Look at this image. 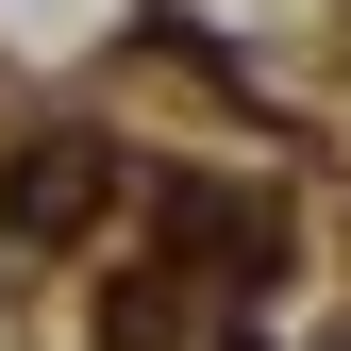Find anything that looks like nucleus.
Listing matches in <instances>:
<instances>
[{"label": "nucleus", "instance_id": "1", "mask_svg": "<svg viewBox=\"0 0 351 351\" xmlns=\"http://www.w3.org/2000/svg\"><path fill=\"white\" fill-rule=\"evenodd\" d=\"M151 217L201 251V285H217V301H268V285H285V251H301V217H285L268 184H201V167H167Z\"/></svg>", "mask_w": 351, "mask_h": 351}, {"label": "nucleus", "instance_id": "2", "mask_svg": "<svg viewBox=\"0 0 351 351\" xmlns=\"http://www.w3.org/2000/svg\"><path fill=\"white\" fill-rule=\"evenodd\" d=\"M84 201H101V151H34L17 184H0V217H17V234H67Z\"/></svg>", "mask_w": 351, "mask_h": 351}, {"label": "nucleus", "instance_id": "3", "mask_svg": "<svg viewBox=\"0 0 351 351\" xmlns=\"http://www.w3.org/2000/svg\"><path fill=\"white\" fill-rule=\"evenodd\" d=\"M217 351H268V335H217Z\"/></svg>", "mask_w": 351, "mask_h": 351}, {"label": "nucleus", "instance_id": "4", "mask_svg": "<svg viewBox=\"0 0 351 351\" xmlns=\"http://www.w3.org/2000/svg\"><path fill=\"white\" fill-rule=\"evenodd\" d=\"M335 351H351V335H335Z\"/></svg>", "mask_w": 351, "mask_h": 351}]
</instances>
